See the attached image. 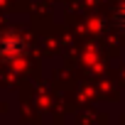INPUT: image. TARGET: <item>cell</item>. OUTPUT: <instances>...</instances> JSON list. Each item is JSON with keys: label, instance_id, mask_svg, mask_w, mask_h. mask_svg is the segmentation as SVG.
Segmentation results:
<instances>
[{"label": "cell", "instance_id": "6da1fadb", "mask_svg": "<svg viewBox=\"0 0 125 125\" xmlns=\"http://www.w3.org/2000/svg\"><path fill=\"white\" fill-rule=\"evenodd\" d=\"M118 22H120V25H125V8L120 10V15H118Z\"/></svg>", "mask_w": 125, "mask_h": 125}]
</instances>
